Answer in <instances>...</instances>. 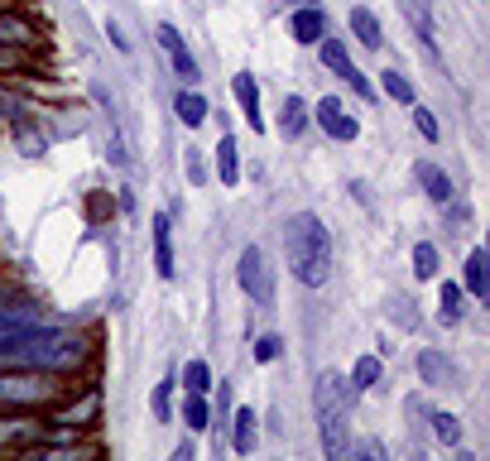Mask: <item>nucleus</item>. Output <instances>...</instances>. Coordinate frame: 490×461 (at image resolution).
<instances>
[{
    "label": "nucleus",
    "instance_id": "72a5a7b5",
    "mask_svg": "<svg viewBox=\"0 0 490 461\" xmlns=\"http://www.w3.org/2000/svg\"><path fill=\"white\" fill-rule=\"evenodd\" d=\"M106 34H111V44L121 48V54H130V39H125V34H121V25H115V20L106 25Z\"/></svg>",
    "mask_w": 490,
    "mask_h": 461
},
{
    "label": "nucleus",
    "instance_id": "39448f33",
    "mask_svg": "<svg viewBox=\"0 0 490 461\" xmlns=\"http://www.w3.org/2000/svg\"><path fill=\"white\" fill-rule=\"evenodd\" d=\"M235 279L260 307H275V269H269V255L260 246H245L241 260H235Z\"/></svg>",
    "mask_w": 490,
    "mask_h": 461
},
{
    "label": "nucleus",
    "instance_id": "ddd939ff",
    "mask_svg": "<svg viewBox=\"0 0 490 461\" xmlns=\"http://www.w3.org/2000/svg\"><path fill=\"white\" fill-rule=\"evenodd\" d=\"M289 34H294L298 44H317L327 34V10L323 5H298L289 15Z\"/></svg>",
    "mask_w": 490,
    "mask_h": 461
},
{
    "label": "nucleus",
    "instance_id": "0eeeda50",
    "mask_svg": "<svg viewBox=\"0 0 490 461\" xmlns=\"http://www.w3.org/2000/svg\"><path fill=\"white\" fill-rule=\"evenodd\" d=\"M155 39H159V48L168 54V63H174V73H178L183 87H197V82H202V67H197V58H193L188 39L178 34V25H168V20H164V25L155 29Z\"/></svg>",
    "mask_w": 490,
    "mask_h": 461
},
{
    "label": "nucleus",
    "instance_id": "20e7f679",
    "mask_svg": "<svg viewBox=\"0 0 490 461\" xmlns=\"http://www.w3.org/2000/svg\"><path fill=\"white\" fill-rule=\"evenodd\" d=\"M63 399V385L48 370L0 366V408H48Z\"/></svg>",
    "mask_w": 490,
    "mask_h": 461
},
{
    "label": "nucleus",
    "instance_id": "7ed1b4c3",
    "mask_svg": "<svg viewBox=\"0 0 490 461\" xmlns=\"http://www.w3.org/2000/svg\"><path fill=\"white\" fill-rule=\"evenodd\" d=\"M351 408H356V389L342 370H323L313 385V414H317V433H323V456L327 461H346L351 447Z\"/></svg>",
    "mask_w": 490,
    "mask_h": 461
},
{
    "label": "nucleus",
    "instance_id": "6ab92c4d",
    "mask_svg": "<svg viewBox=\"0 0 490 461\" xmlns=\"http://www.w3.org/2000/svg\"><path fill=\"white\" fill-rule=\"evenodd\" d=\"M351 389H356V395H370V389H380V380H385V361L380 356H361L356 366H351Z\"/></svg>",
    "mask_w": 490,
    "mask_h": 461
},
{
    "label": "nucleus",
    "instance_id": "4468645a",
    "mask_svg": "<svg viewBox=\"0 0 490 461\" xmlns=\"http://www.w3.org/2000/svg\"><path fill=\"white\" fill-rule=\"evenodd\" d=\"M231 423H235V428H231V447L241 456H250L260 447V414H255V408H235Z\"/></svg>",
    "mask_w": 490,
    "mask_h": 461
},
{
    "label": "nucleus",
    "instance_id": "bb28decb",
    "mask_svg": "<svg viewBox=\"0 0 490 461\" xmlns=\"http://www.w3.org/2000/svg\"><path fill=\"white\" fill-rule=\"evenodd\" d=\"M183 389H188V395H212V366L207 361H188L183 366Z\"/></svg>",
    "mask_w": 490,
    "mask_h": 461
},
{
    "label": "nucleus",
    "instance_id": "f704fd0d",
    "mask_svg": "<svg viewBox=\"0 0 490 461\" xmlns=\"http://www.w3.org/2000/svg\"><path fill=\"white\" fill-rule=\"evenodd\" d=\"M231 414V385L222 380V395H216V418H226Z\"/></svg>",
    "mask_w": 490,
    "mask_h": 461
},
{
    "label": "nucleus",
    "instance_id": "473e14b6",
    "mask_svg": "<svg viewBox=\"0 0 490 461\" xmlns=\"http://www.w3.org/2000/svg\"><path fill=\"white\" fill-rule=\"evenodd\" d=\"M346 456H365V461H380V456H385V447H380V442H351V447H346Z\"/></svg>",
    "mask_w": 490,
    "mask_h": 461
},
{
    "label": "nucleus",
    "instance_id": "423d86ee",
    "mask_svg": "<svg viewBox=\"0 0 490 461\" xmlns=\"http://www.w3.org/2000/svg\"><path fill=\"white\" fill-rule=\"evenodd\" d=\"M317 58H323L327 73L346 77V87L356 92L361 101H375V87H370V77H365L361 67L351 63V54H346V39H332V34H323V39H317Z\"/></svg>",
    "mask_w": 490,
    "mask_h": 461
},
{
    "label": "nucleus",
    "instance_id": "b1692460",
    "mask_svg": "<svg viewBox=\"0 0 490 461\" xmlns=\"http://www.w3.org/2000/svg\"><path fill=\"white\" fill-rule=\"evenodd\" d=\"M10 125H15V145H20L25 154H44V149H48V140H44V130H39V125L29 121V111H25V115H15Z\"/></svg>",
    "mask_w": 490,
    "mask_h": 461
},
{
    "label": "nucleus",
    "instance_id": "9b49d317",
    "mask_svg": "<svg viewBox=\"0 0 490 461\" xmlns=\"http://www.w3.org/2000/svg\"><path fill=\"white\" fill-rule=\"evenodd\" d=\"M418 380H424L428 389H447V385H457V380H462V370L452 366L443 351H433V346H428V351H418Z\"/></svg>",
    "mask_w": 490,
    "mask_h": 461
},
{
    "label": "nucleus",
    "instance_id": "2eb2a0df",
    "mask_svg": "<svg viewBox=\"0 0 490 461\" xmlns=\"http://www.w3.org/2000/svg\"><path fill=\"white\" fill-rule=\"evenodd\" d=\"M346 25H351V34H356V44H365L370 54H375V48L385 44V29H380V15L370 10V5H356L346 15Z\"/></svg>",
    "mask_w": 490,
    "mask_h": 461
},
{
    "label": "nucleus",
    "instance_id": "4be33fe9",
    "mask_svg": "<svg viewBox=\"0 0 490 461\" xmlns=\"http://www.w3.org/2000/svg\"><path fill=\"white\" fill-rule=\"evenodd\" d=\"M437 298H443V322H447V327H457V322L466 317V288L457 279H443Z\"/></svg>",
    "mask_w": 490,
    "mask_h": 461
},
{
    "label": "nucleus",
    "instance_id": "c756f323",
    "mask_svg": "<svg viewBox=\"0 0 490 461\" xmlns=\"http://www.w3.org/2000/svg\"><path fill=\"white\" fill-rule=\"evenodd\" d=\"M279 351H284V341H279L275 332L255 336V346H250V356H255V366H269V361H279Z\"/></svg>",
    "mask_w": 490,
    "mask_h": 461
},
{
    "label": "nucleus",
    "instance_id": "5701e85b",
    "mask_svg": "<svg viewBox=\"0 0 490 461\" xmlns=\"http://www.w3.org/2000/svg\"><path fill=\"white\" fill-rule=\"evenodd\" d=\"M183 428H188V433H207L212 428V404H207V395H183Z\"/></svg>",
    "mask_w": 490,
    "mask_h": 461
},
{
    "label": "nucleus",
    "instance_id": "a878e982",
    "mask_svg": "<svg viewBox=\"0 0 490 461\" xmlns=\"http://www.w3.org/2000/svg\"><path fill=\"white\" fill-rule=\"evenodd\" d=\"M433 433H437V442H443V447H462V437H466L462 418L447 414V408H437V414H433Z\"/></svg>",
    "mask_w": 490,
    "mask_h": 461
},
{
    "label": "nucleus",
    "instance_id": "6e6552de",
    "mask_svg": "<svg viewBox=\"0 0 490 461\" xmlns=\"http://www.w3.org/2000/svg\"><path fill=\"white\" fill-rule=\"evenodd\" d=\"M313 121L323 125L332 140H342V145H351V140L361 135V121L342 106V96H323V101H317V106H313Z\"/></svg>",
    "mask_w": 490,
    "mask_h": 461
},
{
    "label": "nucleus",
    "instance_id": "f8f14e48",
    "mask_svg": "<svg viewBox=\"0 0 490 461\" xmlns=\"http://www.w3.org/2000/svg\"><path fill=\"white\" fill-rule=\"evenodd\" d=\"M414 178H418V187L437 202V207H447L452 197H457V187H452V174H443L437 164H428V159H418L414 164Z\"/></svg>",
    "mask_w": 490,
    "mask_h": 461
},
{
    "label": "nucleus",
    "instance_id": "f257e3e1",
    "mask_svg": "<svg viewBox=\"0 0 490 461\" xmlns=\"http://www.w3.org/2000/svg\"><path fill=\"white\" fill-rule=\"evenodd\" d=\"M92 356V341L63 327H34V332H10L0 336V366H20V370H48L67 375L82 370Z\"/></svg>",
    "mask_w": 490,
    "mask_h": 461
},
{
    "label": "nucleus",
    "instance_id": "f03ea898",
    "mask_svg": "<svg viewBox=\"0 0 490 461\" xmlns=\"http://www.w3.org/2000/svg\"><path fill=\"white\" fill-rule=\"evenodd\" d=\"M284 255H289V275L303 288H323L332 279L336 250H332V231L323 226L317 212H298L284 226Z\"/></svg>",
    "mask_w": 490,
    "mask_h": 461
},
{
    "label": "nucleus",
    "instance_id": "a211bd4d",
    "mask_svg": "<svg viewBox=\"0 0 490 461\" xmlns=\"http://www.w3.org/2000/svg\"><path fill=\"white\" fill-rule=\"evenodd\" d=\"M0 44H5V48H34V44H39V34H34V25L25 20V15L0 10Z\"/></svg>",
    "mask_w": 490,
    "mask_h": 461
},
{
    "label": "nucleus",
    "instance_id": "c85d7f7f",
    "mask_svg": "<svg viewBox=\"0 0 490 461\" xmlns=\"http://www.w3.org/2000/svg\"><path fill=\"white\" fill-rule=\"evenodd\" d=\"M174 375H164V380L155 385V418L159 423H174Z\"/></svg>",
    "mask_w": 490,
    "mask_h": 461
},
{
    "label": "nucleus",
    "instance_id": "dca6fc26",
    "mask_svg": "<svg viewBox=\"0 0 490 461\" xmlns=\"http://www.w3.org/2000/svg\"><path fill=\"white\" fill-rule=\"evenodd\" d=\"M216 178H222V187L241 183V145H235V135H226V130H222V140H216Z\"/></svg>",
    "mask_w": 490,
    "mask_h": 461
},
{
    "label": "nucleus",
    "instance_id": "2f4dec72",
    "mask_svg": "<svg viewBox=\"0 0 490 461\" xmlns=\"http://www.w3.org/2000/svg\"><path fill=\"white\" fill-rule=\"evenodd\" d=\"M15 67H25V48H5V44H0V73H15Z\"/></svg>",
    "mask_w": 490,
    "mask_h": 461
},
{
    "label": "nucleus",
    "instance_id": "1a4fd4ad",
    "mask_svg": "<svg viewBox=\"0 0 490 461\" xmlns=\"http://www.w3.org/2000/svg\"><path fill=\"white\" fill-rule=\"evenodd\" d=\"M149 231H155V269H159V279H174L178 275V265H174V216L155 212Z\"/></svg>",
    "mask_w": 490,
    "mask_h": 461
},
{
    "label": "nucleus",
    "instance_id": "aec40b11",
    "mask_svg": "<svg viewBox=\"0 0 490 461\" xmlns=\"http://www.w3.org/2000/svg\"><path fill=\"white\" fill-rule=\"evenodd\" d=\"M462 288L476 303H485L490 298V279H485V250H471L466 255V275H462Z\"/></svg>",
    "mask_w": 490,
    "mask_h": 461
},
{
    "label": "nucleus",
    "instance_id": "7c9ffc66",
    "mask_svg": "<svg viewBox=\"0 0 490 461\" xmlns=\"http://www.w3.org/2000/svg\"><path fill=\"white\" fill-rule=\"evenodd\" d=\"M409 111H414V130H418V135H424V140L433 145V140H437V121H433V111L424 106V101H414Z\"/></svg>",
    "mask_w": 490,
    "mask_h": 461
},
{
    "label": "nucleus",
    "instance_id": "412c9836",
    "mask_svg": "<svg viewBox=\"0 0 490 461\" xmlns=\"http://www.w3.org/2000/svg\"><path fill=\"white\" fill-rule=\"evenodd\" d=\"M279 125H284V135H289V140H298V135L313 125V106H308L303 96H284V121H279Z\"/></svg>",
    "mask_w": 490,
    "mask_h": 461
},
{
    "label": "nucleus",
    "instance_id": "9d476101",
    "mask_svg": "<svg viewBox=\"0 0 490 461\" xmlns=\"http://www.w3.org/2000/svg\"><path fill=\"white\" fill-rule=\"evenodd\" d=\"M231 92H235V101H241L245 125L260 135V130H265V111H260V77H255V73H235V77H231Z\"/></svg>",
    "mask_w": 490,
    "mask_h": 461
},
{
    "label": "nucleus",
    "instance_id": "393cba45",
    "mask_svg": "<svg viewBox=\"0 0 490 461\" xmlns=\"http://www.w3.org/2000/svg\"><path fill=\"white\" fill-rule=\"evenodd\" d=\"M380 87H385V96H390V101H399V106H414V101H418L414 82L404 77V73H395V67H385V73H380Z\"/></svg>",
    "mask_w": 490,
    "mask_h": 461
},
{
    "label": "nucleus",
    "instance_id": "cd10ccee",
    "mask_svg": "<svg viewBox=\"0 0 490 461\" xmlns=\"http://www.w3.org/2000/svg\"><path fill=\"white\" fill-rule=\"evenodd\" d=\"M437 265H443V260H437V246L433 241H418L414 246V275L418 279H437Z\"/></svg>",
    "mask_w": 490,
    "mask_h": 461
},
{
    "label": "nucleus",
    "instance_id": "f3484780",
    "mask_svg": "<svg viewBox=\"0 0 490 461\" xmlns=\"http://www.w3.org/2000/svg\"><path fill=\"white\" fill-rule=\"evenodd\" d=\"M174 111H178V121L188 125V130H197L202 121L212 115V106H207V96H202L197 87H178V96H174Z\"/></svg>",
    "mask_w": 490,
    "mask_h": 461
}]
</instances>
